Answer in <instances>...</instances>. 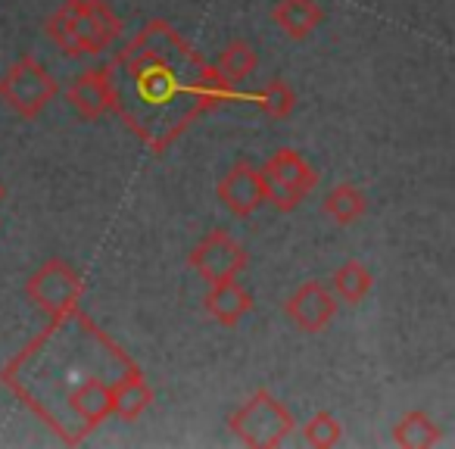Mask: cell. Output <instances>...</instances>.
<instances>
[{"mask_svg": "<svg viewBox=\"0 0 455 449\" xmlns=\"http://www.w3.org/2000/svg\"><path fill=\"white\" fill-rule=\"evenodd\" d=\"M203 69L206 63L163 20L147 22L138 38L116 57V63L107 66L113 82H125L134 91V109L122 116L134 132L140 125V116L156 103L175 107L181 97V78H196Z\"/></svg>", "mask_w": 455, "mask_h": 449, "instance_id": "cell-1", "label": "cell"}, {"mask_svg": "<svg viewBox=\"0 0 455 449\" xmlns=\"http://www.w3.org/2000/svg\"><path fill=\"white\" fill-rule=\"evenodd\" d=\"M228 428L235 430L243 446L275 449L293 430V415L268 390H256L241 409L228 415Z\"/></svg>", "mask_w": 455, "mask_h": 449, "instance_id": "cell-2", "label": "cell"}, {"mask_svg": "<svg viewBox=\"0 0 455 449\" xmlns=\"http://www.w3.org/2000/svg\"><path fill=\"white\" fill-rule=\"evenodd\" d=\"M60 94V84L35 57H20L0 78V100L22 119H38L51 100Z\"/></svg>", "mask_w": 455, "mask_h": 449, "instance_id": "cell-3", "label": "cell"}, {"mask_svg": "<svg viewBox=\"0 0 455 449\" xmlns=\"http://www.w3.org/2000/svg\"><path fill=\"white\" fill-rule=\"evenodd\" d=\"M262 178H266L268 203L278 212H293L318 188V172L293 147H281L278 153H272L262 165Z\"/></svg>", "mask_w": 455, "mask_h": 449, "instance_id": "cell-4", "label": "cell"}, {"mask_svg": "<svg viewBox=\"0 0 455 449\" xmlns=\"http://www.w3.org/2000/svg\"><path fill=\"white\" fill-rule=\"evenodd\" d=\"M26 297L38 309H44L53 318H66L69 312L78 309L84 297V285L78 272L66 260H47L32 278L26 281Z\"/></svg>", "mask_w": 455, "mask_h": 449, "instance_id": "cell-5", "label": "cell"}, {"mask_svg": "<svg viewBox=\"0 0 455 449\" xmlns=\"http://www.w3.org/2000/svg\"><path fill=\"white\" fill-rule=\"evenodd\" d=\"M188 262L206 285L225 278H237L247 266V250L228 235L225 229H212L209 235L200 237L194 250L188 253Z\"/></svg>", "mask_w": 455, "mask_h": 449, "instance_id": "cell-6", "label": "cell"}, {"mask_svg": "<svg viewBox=\"0 0 455 449\" xmlns=\"http://www.w3.org/2000/svg\"><path fill=\"white\" fill-rule=\"evenodd\" d=\"M215 194H219L221 206L231 215H237V219H247V215H253L256 209L268 203L262 169H256L250 159H237V163L225 172V178L219 181Z\"/></svg>", "mask_w": 455, "mask_h": 449, "instance_id": "cell-7", "label": "cell"}, {"mask_svg": "<svg viewBox=\"0 0 455 449\" xmlns=\"http://www.w3.org/2000/svg\"><path fill=\"white\" fill-rule=\"evenodd\" d=\"M122 35V20L107 0H78L76 10V38L82 57H97L113 47Z\"/></svg>", "mask_w": 455, "mask_h": 449, "instance_id": "cell-8", "label": "cell"}, {"mask_svg": "<svg viewBox=\"0 0 455 449\" xmlns=\"http://www.w3.org/2000/svg\"><path fill=\"white\" fill-rule=\"evenodd\" d=\"M284 316L291 318V325L306 334H318L324 331L337 316V297L322 285V281H306L297 291L287 297Z\"/></svg>", "mask_w": 455, "mask_h": 449, "instance_id": "cell-9", "label": "cell"}, {"mask_svg": "<svg viewBox=\"0 0 455 449\" xmlns=\"http://www.w3.org/2000/svg\"><path fill=\"white\" fill-rule=\"evenodd\" d=\"M66 100H69L72 113L84 122H97L100 116H107L113 109V78H109L107 66L100 69H84L72 78V84L66 88Z\"/></svg>", "mask_w": 455, "mask_h": 449, "instance_id": "cell-10", "label": "cell"}, {"mask_svg": "<svg viewBox=\"0 0 455 449\" xmlns=\"http://www.w3.org/2000/svg\"><path fill=\"white\" fill-rule=\"evenodd\" d=\"M66 405L76 415V421L82 424V434H91L94 428H100L109 415H113V397H109V384L100 381L97 374L76 381L69 387Z\"/></svg>", "mask_w": 455, "mask_h": 449, "instance_id": "cell-11", "label": "cell"}, {"mask_svg": "<svg viewBox=\"0 0 455 449\" xmlns=\"http://www.w3.org/2000/svg\"><path fill=\"white\" fill-rule=\"evenodd\" d=\"M203 309L209 318H215L225 328H235L250 309H253V297L237 278H225L209 285V293L203 297Z\"/></svg>", "mask_w": 455, "mask_h": 449, "instance_id": "cell-12", "label": "cell"}, {"mask_svg": "<svg viewBox=\"0 0 455 449\" xmlns=\"http://www.w3.org/2000/svg\"><path fill=\"white\" fill-rule=\"evenodd\" d=\"M272 20L287 38L303 41L324 22V10L318 0H278L272 10Z\"/></svg>", "mask_w": 455, "mask_h": 449, "instance_id": "cell-13", "label": "cell"}, {"mask_svg": "<svg viewBox=\"0 0 455 449\" xmlns=\"http://www.w3.org/2000/svg\"><path fill=\"white\" fill-rule=\"evenodd\" d=\"M109 397H113V415L122 418V421H134L153 403V387L144 381V374L132 368L128 374L109 384Z\"/></svg>", "mask_w": 455, "mask_h": 449, "instance_id": "cell-14", "label": "cell"}, {"mask_svg": "<svg viewBox=\"0 0 455 449\" xmlns=\"http://www.w3.org/2000/svg\"><path fill=\"white\" fill-rule=\"evenodd\" d=\"M393 443L399 449H430L440 443V428L427 412L415 409L409 415H403L393 428Z\"/></svg>", "mask_w": 455, "mask_h": 449, "instance_id": "cell-15", "label": "cell"}, {"mask_svg": "<svg viewBox=\"0 0 455 449\" xmlns=\"http://www.w3.org/2000/svg\"><path fill=\"white\" fill-rule=\"evenodd\" d=\"M365 209H368L365 194L349 181H340L324 196V212H328L337 225H355V221L365 215Z\"/></svg>", "mask_w": 455, "mask_h": 449, "instance_id": "cell-16", "label": "cell"}, {"mask_svg": "<svg viewBox=\"0 0 455 449\" xmlns=\"http://www.w3.org/2000/svg\"><path fill=\"white\" fill-rule=\"evenodd\" d=\"M256 66H259V53H256V47L250 44V41H231V44L219 53L215 69H219L221 78H228L231 84H237V82H243V78L253 76Z\"/></svg>", "mask_w": 455, "mask_h": 449, "instance_id": "cell-17", "label": "cell"}, {"mask_svg": "<svg viewBox=\"0 0 455 449\" xmlns=\"http://www.w3.org/2000/svg\"><path fill=\"white\" fill-rule=\"evenodd\" d=\"M371 285H374V275L359 260H347L334 272V297H340L349 306L362 303L368 297V291H371Z\"/></svg>", "mask_w": 455, "mask_h": 449, "instance_id": "cell-18", "label": "cell"}, {"mask_svg": "<svg viewBox=\"0 0 455 449\" xmlns=\"http://www.w3.org/2000/svg\"><path fill=\"white\" fill-rule=\"evenodd\" d=\"M76 10H78V0H63L57 7V13H51L44 22L47 38H51L66 57H82L78 38H76Z\"/></svg>", "mask_w": 455, "mask_h": 449, "instance_id": "cell-19", "label": "cell"}, {"mask_svg": "<svg viewBox=\"0 0 455 449\" xmlns=\"http://www.w3.org/2000/svg\"><path fill=\"white\" fill-rule=\"evenodd\" d=\"M235 97H241L235 91V84L228 82V78H221L219 76V69L215 66H209L206 63V69L196 76V82H194V100H196V109H215V107H221L225 100H235Z\"/></svg>", "mask_w": 455, "mask_h": 449, "instance_id": "cell-20", "label": "cell"}, {"mask_svg": "<svg viewBox=\"0 0 455 449\" xmlns=\"http://www.w3.org/2000/svg\"><path fill=\"white\" fill-rule=\"evenodd\" d=\"M247 100H253L268 119H287L297 107V97H293L291 84L284 78H275V82L262 84L256 94H247Z\"/></svg>", "mask_w": 455, "mask_h": 449, "instance_id": "cell-21", "label": "cell"}, {"mask_svg": "<svg viewBox=\"0 0 455 449\" xmlns=\"http://www.w3.org/2000/svg\"><path fill=\"white\" fill-rule=\"evenodd\" d=\"M303 440L315 449H331L343 440V428L331 412H315V415L306 421L303 428Z\"/></svg>", "mask_w": 455, "mask_h": 449, "instance_id": "cell-22", "label": "cell"}, {"mask_svg": "<svg viewBox=\"0 0 455 449\" xmlns=\"http://www.w3.org/2000/svg\"><path fill=\"white\" fill-rule=\"evenodd\" d=\"M4 194H7V190H4V184H0V200H4Z\"/></svg>", "mask_w": 455, "mask_h": 449, "instance_id": "cell-23", "label": "cell"}]
</instances>
